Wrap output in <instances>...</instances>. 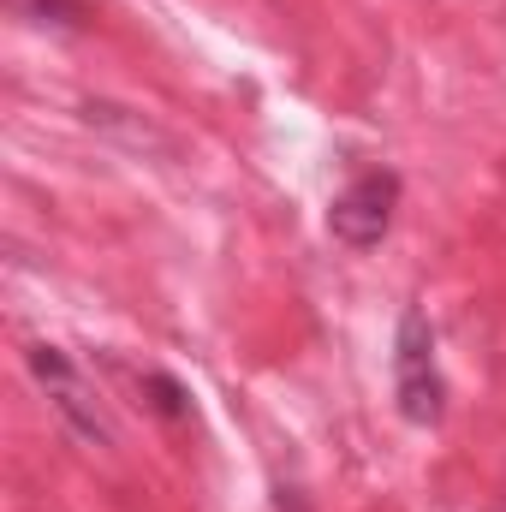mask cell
I'll list each match as a JSON object with an SVG mask.
<instances>
[{
    "mask_svg": "<svg viewBox=\"0 0 506 512\" xmlns=\"http://www.w3.org/2000/svg\"><path fill=\"white\" fill-rule=\"evenodd\" d=\"M36 12L54 18V24H78L84 18V0H36Z\"/></svg>",
    "mask_w": 506,
    "mask_h": 512,
    "instance_id": "cell-5",
    "label": "cell"
},
{
    "mask_svg": "<svg viewBox=\"0 0 506 512\" xmlns=\"http://www.w3.org/2000/svg\"><path fill=\"white\" fill-rule=\"evenodd\" d=\"M393 209H399V173H358L340 197H334V209H328V233L346 245V251H370L387 239V227H393Z\"/></svg>",
    "mask_w": 506,
    "mask_h": 512,
    "instance_id": "cell-3",
    "label": "cell"
},
{
    "mask_svg": "<svg viewBox=\"0 0 506 512\" xmlns=\"http://www.w3.org/2000/svg\"><path fill=\"white\" fill-rule=\"evenodd\" d=\"M84 120L102 131H114L120 143H131V149H167V137L149 126L143 114H131V108H114V102H84Z\"/></svg>",
    "mask_w": 506,
    "mask_h": 512,
    "instance_id": "cell-4",
    "label": "cell"
},
{
    "mask_svg": "<svg viewBox=\"0 0 506 512\" xmlns=\"http://www.w3.org/2000/svg\"><path fill=\"white\" fill-rule=\"evenodd\" d=\"M393 399H399V417L417 429L441 423V411H447V382L435 364V328L417 304L399 316V334H393Z\"/></svg>",
    "mask_w": 506,
    "mask_h": 512,
    "instance_id": "cell-1",
    "label": "cell"
},
{
    "mask_svg": "<svg viewBox=\"0 0 506 512\" xmlns=\"http://www.w3.org/2000/svg\"><path fill=\"white\" fill-rule=\"evenodd\" d=\"M24 364H30V376L36 387L54 399V411H60V423L78 435V441H90V447H114V429H108V417H102V405H96V393L84 387V376L72 370V358L60 352V346H30L24 352Z\"/></svg>",
    "mask_w": 506,
    "mask_h": 512,
    "instance_id": "cell-2",
    "label": "cell"
}]
</instances>
